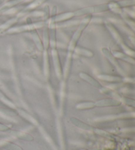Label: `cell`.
Wrapping results in <instances>:
<instances>
[{
  "label": "cell",
  "mask_w": 135,
  "mask_h": 150,
  "mask_svg": "<svg viewBox=\"0 0 135 150\" xmlns=\"http://www.w3.org/2000/svg\"><path fill=\"white\" fill-rule=\"evenodd\" d=\"M95 105L99 107L103 106H117L120 105V102L114 99H105L98 101L95 103Z\"/></svg>",
  "instance_id": "6da1fadb"
},
{
  "label": "cell",
  "mask_w": 135,
  "mask_h": 150,
  "mask_svg": "<svg viewBox=\"0 0 135 150\" xmlns=\"http://www.w3.org/2000/svg\"><path fill=\"white\" fill-rule=\"evenodd\" d=\"M70 120H71V122L75 126H76V127L81 128V129L86 130H92V128L90 125L86 124L85 122L81 121V120L77 119V118L71 117V118H70Z\"/></svg>",
  "instance_id": "7a4b0ae2"
},
{
  "label": "cell",
  "mask_w": 135,
  "mask_h": 150,
  "mask_svg": "<svg viewBox=\"0 0 135 150\" xmlns=\"http://www.w3.org/2000/svg\"><path fill=\"white\" fill-rule=\"evenodd\" d=\"M80 76L82 79L86 80V81L90 83V84H91L92 85H94V86L98 87V88L101 87V85L99 84V83L98 82H97L95 79H93V78H92L90 76H89V75L85 73H81L80 74Z\"/></svg>",
  "instance_id": "3957f363"
},
{
  "label": "cell",
  "mask_w": 135,
  "mask_h": 150,
  "mask_svg": "<svg viewBox=\"0 0 135 150\" xmlns=\"http://www.w3.org/2000/svg\"><path fill=\"white\" fill-rule=\"evenodd\" d=\"M95 105V103L92 102H85L82 103H79L77 105V109H87L91 108Z\"/></svg>",
  "instance_id": "277c9868"
},
{
  "label": "cell",
  "mask_w": 135,
  "mask_h": 150,
  "mask_svg": "<svg viewBox=\"0 0 135 150\" xmlns=\"http://www.w3.org/2000/svg\"><path fill=\"white\" fill-rule=\"evenodd\" d=\"M7 146V148L10 150H22L21 147L18 146L15 144L8 143Z\"/></svg>",
  "instance_id": "5b68a950"
},
{
  "label": "cell",
  "mask_w": 135,
  "mask_h": 150,
  "mask_svg": "<svg viewBox=\"0 0 135 150\" xmlns=\"http://www.w3.org/2000/svg\"><path fill=\"white\" fill-rule=\"evenodd\" d=\"M6 129H7V128L5 127V126L0 125V130H6Z\"/></svg>",
  "instance_id": "8992f818"
},
{
  "label": "cell",
  "mask_w": 135,
  "mask_h": 150,
  "mask_svg": "<svg viewBox=\"0 0 135 150\" xmlns=\"http://www.w3.org/2000/svg\"><path fill=\"white\" fill-rule=\"evenodd\" d=\"M80 150H85V149H80Z\"/></svg>",
  "instance_id": "52a82bcc"
}]
</instances>
